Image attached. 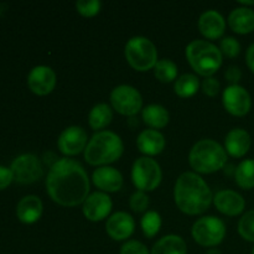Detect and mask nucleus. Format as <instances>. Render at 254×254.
Listing matches in <instances>:
<instances>
[{"instance_id": "nucleus-41", "label": "nucleus", "mask_w": 254, "mask_h": 254, "mask_svg": "<svg viewBox=\"0 0 254 254\" xmlns=\"http://www.w3.org/2000/svg\"><path fill=\"white\" fill-rule=\"evenodd\" d=\"M252 254H254V248H253V251H252Z\"/></svg>"}, {"instance_id": "nucleus-14", "label": "nucleus", "mask_w": 254, "mask_h": 254, "mask_svg": "<svg viewBox=\"0 0 254 254\" xmlns=\"http://www.w3.org/2000/svg\"><path fill=\"white\" fill-rule=\"evenodd\" d=\"M56 73L49 66H36L27 76L29 88L37 96H46L56 87Z\"/></svg>"}, {"instance_id": "nucleus-18", "label": "nucleus", "mask_w": 254, "mask_h": 254, "mask_svg": "<svg viewBox=\"0 0 254 254\" xmlns=\"http://www.w3.org/2000/svg\"><path fill=\"white\" fill-rule=\"evenodd\" d=\"M198 30L208 40H216L225 34L226 20L216 10H207L198 19Z\"/></svg>"}, {"instance_id": "nucleus-16", "label": "nucleus", "mask_w": 254, "mask_h": 254, "mask_svg": "<svg viewBox=\"0 0 254 254\" xmlns=\"http://www.w3.org/2000/svg\"><path fill=\"white\" fill-rule=\"evenodd\" d=\"M213 205L223 215L235 217L245 211L246 201L243 196L236 191L221 190L213 196Z\"/></svg>"}, {"instance_id": "nucleus-6", "label": "nucleus", "mask_w": 254, "mask_h": 254, "mask_svg": "<svg viewBox=\"0 0 254 254\" xmlns=\"http://www.w3.org/2000/svg\"><path fill=\"white\" fill-rule=\"evenodd\" d=\"M124 54L128 64L139 72H145L154 68L158 62V50L148 37H131L127 42Z\"/></svg>"}, {"instance_id": "nucleus-8", "label": "nucleus", "mask_w": 254, "mask_h": 254, "mask_svg": "<svg viewBox=\"0 0 254 254\" xmlns=\"http://www.w3.org/2000/svg\"><path fill=\"white\" fill-rule=\"evenodd\" d=\"M191 235L195 242L202 247H216L226 237L225 222L215 216H205L193 223Z\"/></svg>"}, {"instance_id": "nucleus-17", "label": "nucleus", "mask_w": 254, "mask_h": 254, "mask_svg": "<svg viewBox=\"0 0 254 254\" xmlns=\"http://www.w3.org/2000/svg\"><path fill=\"white\" fill-rule=\"evenodd\" d=\"M93 184L103 192H117L123 186V175L112 166H101L92 175Z\"/></svg>"}, {"instance_id": "nucleus-38", "label": "nucleus", "mask_w": 254, "mask_h": 254, "mask_svg": "<svg viewBox=\"0 0 254 254\" xmlns=\"http://www.w3.org/2000/svg\"><path fill=\"white\" fill-rule=\"evenodd\" d=\"M246 62H247V66L250 67L251 71L254 73V44L248 47L247 54H246Z\"/></svg>"}, {"instance_id": "nucleus-33", "label": "nucleus", "mask_w": 254, "mask_h": 254, "mask_svg": "<svg viewBox=\"0 0 254 254\" xmlns=\"http://www.w3.org/2000/svg\"><path fill=\"white\" fill-rule=\"evenodd\" d=\"M129 206L131 210L136 213H140L146 211L149 206V197L145 192L143 191H136L131 195L130 200H129Z\"/></svg>"}, {"instance_id": "nucleus-28", "label": "nucleus", "mask_w": 254, "mask_h": 254, "mask_svg": "<svg viewBox=\"0 0 254 254\" xmlns=\"http://www.w3.org/2000/svg\"><path fill=\"white\" fill-rule=\"evenodd\" d=\"M154 74L163 83H169V82L176 81V77H178V66L171 60H159L156 62L155 67H154Z\"/></svg>"}, {"instance_id": "nucleus-7", "label": "nucleus", "mask_w": 254, "mask_h": 254, "mask_svg": "<svg viewBox=\"0 0 254 254\" xmlns=\"http://www.w3.org/2000/svg\"><path fill=\"white\" fill-rule=\"evenodd\" d=\"M131 180L138 191H154L163 180L160 165L149 156L136 159L131 168Z\"/></svg>"}, {"instance_id": "nucleus-12", "label": "nucleus", "mask_w": 254, "mask_h": 254, "mask_svg": "<svg viewBox=\"0 0 254 254\" xmlns=\"http://www.w3.org/2000/svg\"><path fill=\"white\" fill-rule=\"evenodd\" d=\"M87 144H88V136L86 130L78 126H72L64 129L57 141L60 151L67 156H74L86 150Z\"/></svg>"}, {"instance_id": "nucleus-24", "label": "nucleus", "mask_w": 254, "mask_h": 254, "mask_svg": "<svg viewBox=\"0 0 254 254\" xmlns=\"http://www.w3.org/2000/svg\"><path fill=\"white\" fill-rule=\"evenodd\" d=\"M144 119V123L148 124L150 128L153 129H161L164 127L168 126L169 119V112L165 107L160 106V104H149L143 109L141 113Z\"/></svg>"}, {"instance_id": "nucleus-3", "label": "nucleus", "mask_w": 254, "mask_h": 254, "mask_svg": "<svg viewBox=\"0 0 254 254\" xmlns=\"http://www.w3.org/2000/svg\"><path fill=\"white\" fill-rule=\"evenodd\" d=\"M123 141L118 134L111 130H101L94 134L84 150V159L92 166L108 165L122 156Z\"/></svg>"}, {"instance_id": "nucleus-10", "label": "nucleus", "mask_w": 254, "mask_h": 254, "mask_svg": "<svg viewBox=\"0 0 254 254\" xmlns=\"http://www.w3.org/2000/svg\"><path fill=\"white\" fill-rule=\"evenodd\" d=\"M14 180L22 185H29L41 179L44 170L39 158L32 154H22L17 156L11 164Z\"/></svg>"}, {"instance_id": "nucleus-13", "label": "nucleus", "mask_w": 254, "mask_h": 254, "mask_svg": "<svg viewBox=\"0 0 254 254\" xmlns=\"http://www.w3.org/2000/svg\"><path fill=\"white\" fill-rule=\"evenodd\" d=\"M112 207H113V202L108 193L96 191L86 198L82 211L87 220L92 222H98L108 217Z\"/></svg>"}, {"instance_id": "nucleus-4", "label": "nucleus", "mask_w": 254, "mask_h": 254, "mask_svg": "<svg viewBox=\"0 0 254 254\" xmlns=\"http://www.w3.org/2000/svg\"><path fill=\"white\" fill-rule=\"evenodd\" d=\"M189 163L196 173L212 174L223 169L227 163V153L217 141L202 139L191 148Z\"/></svg>"}, {"instance_id": "nucleus-37", "label": "nucleus", "mask_w": 254, "mask_h": 254, "mask_svg": "<svg viewBox=\"0 0 254 254\" xmlns=\"http://www.w3.org/2000/svg\"><path fill=\"white\" fill-rule=\"evenodd\" d=\"M12 180H14V175H12L11 169L0 166V190L6 189L12 183Z\"/></svg>"}, {"instance_id": "nucleus-20", "label": "nucleus", "mask_w": 254, "mask_h": 254, "mask_svg": "<svg viewBox=\"0 0 254 254\" xmlns=\"http://www.w3.org/2000/svg\"><path fill=\"white\" fill-rule=\"evenodd\" d=\"M136 145L140 153L150 158V156L158 155L165 149V136L155 129H146L139 134L136 139Z\"/></svg>"}, {"instance_id": "nucleus-26", "label": "nucleus", "mask_w": 254, "mask_h": 254, "mask_svg": "<svg viewBox=\"0 0 254 254\" xmlns=\"http://www.w3.org/2000/svg\"><path fill=\"white\" fill-rule=\"evenodd\" d=\"M200 88V81L197 76L192 73L181 74L174 84V91L181 98H190L195 96Z\"/></svg>"}, {"instance_id": "nucleus-25", "label": "nucleus", "mask_w": 254, "mask_h": 254, "mask_svg": "<svg viewBox=\"0 0 254 254\" xmlns=\"http://www.w3.org/2000/svg\"><path fill=\"white\" fill-rule=\"evenodd\" d=\"M113 119L112 108L106 103L96 104L88 114V123L93 130H101L107 128Z\"/></svg>"}, {"instance_id": "nucleus-22", "label": "nucleus", "mask_w": 254, "mask_h": 254, "mask_svg": "<svg viewBox=\"0 0 254 254\" xmlns=\"http://www.w3.org/2000/svg\"><path fill=\"white\" fill-rule=\"evenodd\" d=\"M231 30L237 34L246 35L254 31V10L247 6H241L232 10L228 16Z\"/></svg>"}, {"instance_id": "nucleus-40", "label": "nucleus", "mask_w": 254, "mask_h": 254, "mask_svg": "<svg viewBox=\"0 0 254 254\" xmlns=\"http://www.w3.org/2000/svg\"><path fill=\"white\" fill-rule=\"evenodd\" d=\"M240 2L242 5H254V0H252V1H248V0H240Z\"/></svg>"}, {"instance_id": "nucleus-1", "label": "nucleus", "mask_w": 254, "mask_h": 254, "mask_svg": "<svg viewBox=\"0 0 254 254\" xmlns=\"http://www.w3.org/2000/svg\"><path fill=\"white\" fill-rule=\"evenodd\" d=\"M46 190L52 201L64 207L78 206L89 196L88 174L78 161L60 159L50 169Z\"/></svg>"}, {"instance_id": "nucleus-5", "label": "nucleus", "mask_w": 254, "mask_h": 254, "mask_svg": "<svg viewBox=\"0 0 254 254\" xmlns=\"http://www.w3.org/2000/svg\"><path fill=\"white\" fill-rule=\"evenodd\" d=\"M186 59L196 73L212 77L222 66L223 55L216 45L206 40H193L186 46Z\"/></svg>"}, {"instance_id": "nucleus-2", "label": "nucleus", "mask_w": 254, "mask_h": 254, "mask_svg": "<svg viewBox=\"0 0 254 254\" xmlns=\"http://www.w3.org/2000/svg\"><path fill=\"white\" fill-rule=\"evenodd\" d=\"M174 200L181 212L190 216L201 215L213 202L211 189L196 173H184L179 176L174 188Z\"/></svg>"}, {"instance_id": "nucleus-32", "label": "nucleus", "mask_w": 254, "mask_h": 254, "mask_svg": "<svg viewBox=\"0 0 254 254\" xmlns=\"http://www.w3.org/2000/svg\"><path fill=\"white\" fill-rule=\"evenodd\" d=\"M220 50L222 52V55L230 57V59H235V57H237L240 55L241 44L235 37L227 36L225 39H222V41H221Z\"/></svg>"}, {"instance_id": "nucleus-31", "label": "nucleus", "mask_w": 254, "mask_h": 254, "mask_svg": "<svg viewBox=\"0 0 254 254\" xmlns=\"http://www.w3.org/2000/svg\"><path fill=\"white\" fill-rule=\"evenodd\" d=\"M102 2L99 0H81V1L76 2V9L82 16L92 17L96 16L99 11H101Z\"/></svg>"}, {"instance_id": "nucleus-30", "label": "nucleus", "mask_w": 254, "mask_h": 254, "mask_svg": "<svg viewBox=\"0 0 254 254\" xmlns=\"http://www.w3.org/2000/svg\"><path fill=\"white\" fill-rule=\"evenodd\" d=\"M238 233L243 240L254 242V210L248 211L238 222Z\"/></svg>"}, {"instance_id": "nucleus-23", "label": "nucleus", "mask_w": 254, "mask_h": 254, "mask_svg": "<svg viewBox=\"0 0 254 254\" xmlns=\"http://www.w3.org/2000/svg\"><path fill=\"white\" fill-rule=\"evenodd\" d=\"M151 254H188V247L180 236L168 235L154 245Z\"/></svg>"}, {"instance_id": "nucleus-15", "label": "nucleus", "mask_w": 254, "mask_h": 254, "mask_svg": "<svg viewBox=\"0 0 254 254\" xmlns=\"http://www.w3.org/2000/svg\"><path fill=\"white\" fill-rule=\"evenodd\" d=\"M135 221L128 212H116L108 218L106 231L109 237L114 241H126L133 235Z\"/></svg>"}, {"instance_id": "nucleus-35", "label": "nucleus", "mask_w": 254, "mask_h": 254, "mask_svg": "<svg viewBox=\"0 0 254 254\" xmlns=\"http://www.w3.org/2000/svg\"><path fill=\"white\" fill-rule=\"evenodd\" d=\"M202 92L208 97H216L220 92V82L215 78V77H206L203 79L202 84Z\"/></svg>"}, {"instance_id": "nucleus-34", "label": "nucleus", "mask_w": 254, "mask_h": 254, "mask_svg": "<svg viewBox=\"0 0 254 254\" xmlns=\"http://www.w3.org/2000/svg\"><path fill=\"white\" fill-rule=\"evenodd\" d=\"M121 254H150L145 245L139 241H128L121 248Z\"/></svg>"}, {"instance_id": "nucleus-39", "label": "nucleus", "mask_w": 254, "mask_h": 254, "mask_svg": "<svg viewBox=\"0 0 254 254\" xmlns=\"http://www.w3.org/2000/svg\"><path fill=\"white\" fill-rule=\"evenodd\" d=\"M206 254H222L220 250H217V248H211V250H208Z\"/></svg>"}, {"instance_id": "nucleus-11", "label": "nucleus", "mask_w": 254, "mask_h": 254, "mask_svg": "<svg viewBox=\"0 0 254 254\" xmlns=\"http://www.w3.org/2000/svg\"><path fill=\"white\" fill-rule=\"evenodd\" d=\"M222 102L226 111L235 117L246 116L252 107V98H251L250 92L240 84L228 86L223 91Z\"/></svg>"}, {"instance_id": "nucleus-19", "label": "nucleus", "mask_w": 254, "mask_h": 254, "mask_svg": "<svg viewBox=\"0 0 254 254\" xmlns=\"http://www.w3.org/2000/svg\"><path fill=\"white\" fill-rule=\"evenodd\" d=\"M251 135L247 130L241 128H235L226 135L225 150L233 158H242L248 153L251 148Z\"/></svg>"}, {"instance_id": "nucleus-9", "label": "nucleus", "mask_w": 254, "mask_h": 254, "mask_svg": "<svg viewBox=\"0 0 254 254\" xmlns=\"http://www.w3.org/2000/svg\"><path fill=\"white\" fill-rule=\"evenodd\" d=\"M112 107L122 116L134 117L143 107V98L136 88L129 84L117 86L111 93Z\"/></svg>"}, {"instance_id": "nucleus-36", "label": "nucleus", "mask_w": 254, "mask_h": 254, "mask_svg": "<svg viewBox=\"0 0 254 254\" xmlns=\"http://www.w3.org/2000/svg\"><path fill=\"white\" fill-rule=\"evenodd\" d=\"M225 78L231 84H238V82L242 78V71L237 66H230L225 72Z\"/></svg>"}, {"instance_id": "nucleus-29", "label": "nucleus", "mask_w": 254, "mask_h": 254, "mask_svg": "<svg viewBox=\"0 0 254 254\" xmlns=\"http://www.w3.org/2000/svg\"><path fill=\"white\" fill-rule=\"evenodd\" d=\"M141 230L145 237L153 238L159 233L161 227V217L156 211H148L141 217L140 221Z\"/></svg>"}, {"instance_id": "nucleus-27", "label": "nucleus", "mask_w": 254, "mask_h": 254, "mask_svg": "<svg viewBox=\"0 0 254 254\" xmlns=\"http://www.w3.org/2000/svg\"><path fill=\"white\" fill-rule=\"evenodd\" d=\"M236 184L243 190H251L254 188V160H243L235 170Z\"/></svg>"}, {"instance_id": "nucleus-21", "label": "nucleus", "mask_w": 254, "mask_h": 254, "mask_svg": "<svg viewBox=\"0 0 254 254\" xmlns=\"http://www.w3.org/2000/svg\"><path fill=\"white\" fill-rule=\"evenodd\" d=\"M42 210H44V205H42L40 197L35 195H29L19 201L16 207V215L22 223L31 225L40 220Z\"/></svg>"}]
</instances>
